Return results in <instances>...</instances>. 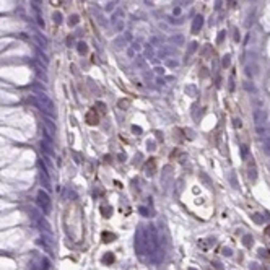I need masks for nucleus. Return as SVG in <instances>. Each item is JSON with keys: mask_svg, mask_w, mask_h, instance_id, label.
I'll return each mask as SVG.
<instances>
[{"mask_svg": "<svg viewBox=\"0 0 270 270\" xmlns=\"http://www.w3.org/2000/svg\"><path fill=\"white\" fill-rule=\"evenodd\" d=\"M234 41H236V42L239 41V33H238V31H236V34H234Z\"/></svg>", "mask_w": 270, "mask_h": 270, "instance_id": "nucleus-29", "label": "nucleus"}, {"mask_svg": "<svg viewBox=\"0 0 270 270\" xmlns=\"http://www.w3.org/2000/svg\"><path fill=\"white\" fill-rule=\"evenodd\" d=\"M225 34H226V31H220V34H218V37H216V42H223V39H225Z\"/></svg>", "mask_w": 270, "mask_h": 270, "instance_id": "nucleus-15", "label": "nucleus"}, {"mask_svg": "<svg viewBox=\"0 0 270 270\" xmlns=\"http://www.w3.org/2000/svg\"><path fill=\"white\" fill-rule=\"evenodd\" d=\"M249 177L252 179V181H255V177H257V171H255V166H254V163H252V166L249 168Z\"/></svg>", "mask_w": 270, "mask_h": 270, "instance_id": "nucleus-10", "label": "nucleus"}, {"mask_svg": "<svg viewBox=\"0 0 270 270\" xmlns=\"http://www.w3.org/2000/svg\"><path fill=\"white\" fill-rule=\"evenodd\" d=\"M187 3H192V0H182V5H187Z\"/></svg>", "mask_w": 270, "mask_h": 270, "instance_id": "nucleus-32", "label": "nucleus"}, {"mask_svg": "<svg viewBox=\"0 0 270 270\" xmlns=\"http://www.w3.org/2000/svg\"><path fill=\"white\" fill-rule=\"evenodd\" d=\"M114 5H116L114 2H111L109 5H106V12H111V10H114Z\"/></svg>", "mask_w": 270, "mask_h": 270, "instance_id": "nucleus-21", "label": "nucleus"}, {"mask_svg": "<svg viewBox=\"0 0 270 270\" xmlns=\"http://www.w3.org/2000/svg\"><path fill=\"white\" fill-rule=\"evenodd\" d=\"M244 88L247 89L249 93H254V91H255V86H254V83H251V82H246V83H244Z\"/></svg>", "mask_w": 270, "mask_h": 270, "instance_id": "nucleus-11", "label": "nucleus"}, {"mask_svg": "<svg viewBox=\"0 0 270 270\" xmlns=\"http://www.w3.org/2000/svg\"><path fill=\"white\" fill-rule=\"evenodd\" d=\"M52 16H54V21L57 23V25H60V23H62V15H60L59 12H55V13H54V15H52Z\"/></svg>", "mask_w": 270, "mask_h": 270, "instance_id": "nucleus-14", "label": "nucleus"}, {"mask_svg": "<svg viewBox=\"0 0 270 270\" xmlns=\"http://www.w3.org/2000/svg\"><path fill=\"white\" fill-rule=\"evenodd\" d=\"M85 119H86V124H89V125H94V124H98V122H99V117H98V114H96V111H94V109L88 111Z\"/></svg>", "mask_w": 270, "mask_h": 270, "instance_id": "nucleus-4", "label": "nucleus"}, {"mask_svg": "<svg viewBox=\"0 0 270 270\" xmlns=\"http://www.w3.org/2000/svg\"><path fill=\"white\" fill-rule=\"evenodd\" d=\"M86 51H88V46L85 44V42H78V52L80 54H85Z\"/></svg>", "mask_w": 270, "mask_h": 270, "instance_id": "nucleus-12", "label": "nucleus"}, {"mask_svg": "<svg viewBox=\"0 0 270 270\" xmlns=\"http://www.w3.org/2000/svg\"><path fill=\"white\" fill-rule=\"evenodd\" d=\"M68 23H70V25H72V26H73V25H77V23H78V16H77V15H75V16H72V20H70Z\"/></svg>", "mask_w": 270, "mask_h": 270, "instance_id": "nucleus-20", "label": "nucleus"}, {"mask_svg": "<svg viewBox=\"0 0 270 270\" xmlns=\"http://www.w3.org/2000/svg\"><path fill=\"white\" fill-rule=\"evenodd\" d=\"M230 64H231V55L230 54H226V55H223V60H221V65L226 68V67H230Z\"/></svg>", "mask_w": 270, "mask_h": 270, "instance_id": "nucleus-9", "label": "nucleus"}, {"mask_svg": "<svg viewBox=\"0 0 270 270\" xmlns=\"http://www.w3.org/2000/svg\"><path fill=\"white\" fill-rule=\"evenodd\" d=\"M37 203H39V207L44 210V213H49V210H51V198L44 191H39V194H37Z\"/></svg>", "mask_w": 270, "mask_h": 270, "instance_id": "nucleus-1", "label": "nucleus"}, {"mask_svg": "<svg viewBox=\"0 0 270 270\" xmlns=\"http://www.w3.org/2000/svg\"><path fill=\"white\" fill-rule=\"evenodd\" d=\"M37 99H39V103H41V106L46 109V112H49V114H54V103L49 99V96H46V94H39L37 96Z\"/></svg>", "mask_w": 270, "mask_h": 270, "instance_id": "nucleus-2", "label": "nucleus"}, {"mask_svg": "<svg viewBox=\"0 0 270 270\" xmlns=\"http://www.w3.org/2000/svg\"><path fill=\"white\" fill-rule=\"evenodd\" d=\"M181 13V8H174V15H179Z\"/></svg>", "mask_w": 270, "mask_h": 270, "instance_id": "nucleus-30", "label": "nucleus"}, {"mask_svg": "<svg viewBox=\"0 0 270 270\" xmlns=\"http://www.w3.org/2000/svg\"><path fill=\"white\" fill-rule=\"evenodd\" d=\"M223 5V0H215V10H220Z\"/></svg>", "mask_w": 270, "mask_h": 270, "instance_id": "nucleus-17", "label": "nucleus"}, {"mask_svg": "<svg viewBox=\"0 0 270 270\" xmlns=\"http://www.w3.org/2000/svg\"><path fill=\"white\" fill-rule=\"evenodd\" d=\"M176 65H177L176 60H168V67H176Z\"/></svg>", "mask_w": 270, "mask_h": 270, "instance_id": "nucleus-23", "label": "nucleus"}, {"mask_svg": "<svg viewBox=\"0 0 270 270\" xmlns=\"http://www.w3.org/2000/svg\"><path fill=\"white\" fill-rule=\"evenodd\" d=\"M233 122H234V127H236V129H241V125H243V122H241V119H234Z\"/></svg>", "mask_w": 270, "mask_h": 270, "instance_id": "nucleus-19", "label": "nucleus"}, {"mask_svg": "<svg viewBox=\"0 0 270 270\" xmlns=\"http://www.w3.org/2000/svg\"><path fill=\"white\" fill-rule=\"evenodd\" d=\"M230 89H231V91L234 89V80H233V77L230 78Z\"/></svg>", "mask_w": 270, "mask_h": 270, "instance_id": "nucleus-25", "label": "nucleus"}, {"mask_svg": "<svg viewBox=\"0 0 270 270\" xmlns=\"http://www.w3.org/2000/svg\"><path fill=\"white\" fill-rule=\"evenodd\" d=\"M145 169H146V174H148V176H153V174H155V169H156L155 160H148V163H146Z\"/></svg>", "mask_w": 270, "mask_h": 270, "instance_id": "nucleus-6", "label": "nucleus"}, {"mask_svg": "<svg viewBox=\"0 0 270 270\" xmlns=\"http://www.w3.org/2000/svg\"><path fill=\"white\" fill-rule=\"evenodd\" d=\"M104 238H106L104 241L107 243V241H112V239H114V236H112V234H107V233H104Z\"/></svg>", "mask_w": 270, "mask_h": 270, "instance_id": "nucleus-22", "label": "nucleus"}, {"mask_svg": "<svg viewBox=\"0 0 270 270\" xmlns=\"http://www.w3.org/2000/svg\"><path fill=\"white\" fill-rule=\"evenodd\" d=\"M117 30H124V23H119V25H117Z\"/></svg>", "mask_w": 270, "mask_h": 270, "instance_id": "nucleus-31", "label": "nucleus"}, {"mask_svg": "<svg viewBox=\"0 0 270 270\" xmlns=\"http://www.w3.org/2000/svg\"><path fill=\"white\" fill-rule=\"evenodd\" d=\"M155 70H156V73H160V75H163V73H164V68H163V67H156Z\"/></svg>", "mask_w": 270, "mask_h": 270, "instance_id": "nucleus-26", "label": "nucleus"}, {"mask_svg": "<svg viewBox=\"0 0 270 270\" xmlns=\"http://www.w3.org/2000/svg\"><path fill=\"white\" fill-rule=\"evenodd\" d=\"M254 122H255V125L257 127H262L265 125V122H267V112L262 111V109H257V111H254Z\"/></svg>", "mask_w": 270, "mask_h": 270, "instance_id": "nucleus-3", "label": "nucleus"}, {"mask_svg": "<svg viewBox=\"0 0 270 270\" xmlns=\"http://www.w3.org/2000/svg\"><path fill=\"white\" fill-rule=\"evenodd\" d=\"M255 73H257V65H247V67H246V75H247V77H252Z\"/></svg>", "mask_w": 270, "mask_h": 270, "instance_id": "nucleus-7", "label": "nucleus"}, {"mask_svg": "<svg viewBox=\"0 0 270 270\" xmlns=\"http://www.w3.org/2000/svg\"><path fill=\"white\" fill-rule=\"evenodd\" d=\"M107 260H109V262H112V260H114V257H112V255H106V257H104V262H107Z\"/></svg>", "mask_w": 270, "mask_h": 270, "instance_id": "nucleus-27", "label": "nucleus"}, {"mask_svg": "<svg viewBox=\"0 0 270 270\" xmlns=\"http://www.w3.org/2000/svg\"><path fill=\"white\" fill-rule=\"evenodd\" d=\"M241 155H243V158L247 155V145H243V146H241Z\"/></svg>", "mask_w": 270, "mask_h": 270, "instance_id": "nucleus-18", "label": "nucleus"}, {"mask_svg": "<svg viewBox=\"0 0 270 270\" xmlns=\"http://www.w3.org/2000/svg\"><path fill=\"white\" fill-rule=\"evenodd\" d=\"M171 42H174V44H177V46H181V44H184V36H181V34L173 36V37H171Z\"/></svg>", "mask_w": 270, "mask_h": 270, "instance_id": "nucleus-8", "label": "nucleus"}, {"mask_svg": "<svg viewBox=\"0 0 270 270\" xmlns=\"http://www.w3.org/2000/svg\"><path fill=\"white\" fill-rule=\"evenodd\" d=\"M129 106V101H119V107H127Z\"/></svg>", "mask_w": 270, "mask_h": 270, "instance_id": "nucleus-24", "label": "nucleus"}, {"mask_svg": "<svg viewBox=\"0 0 270 270\" xmlns=\"http://www.w3.org/2000/svg\"><path fill=\"white\" fill-rule=\"evenodd\" d=\"M264 151L265 153H270V137L265 139V142H264Z\"/></svg>", "mask_w": 270, "mask_h": 270, "instance_id": "nucleus-13", "label": "nucleus"}, {"mask_svg": "<svg viewBox=\"0 0 270 270\" xmlns=\"http://www.w3.org/2000/svg\"><path fill=\"white\" fill-rule=\"evenodd\" d=\"M202 26H203V16L197 15L195 18H194V21H192V33H198Z\"/></svg>", "mask_w": 270, "mask_h": 270, "instance_id": "nucleus-5", "label": "nucleus"}, {"mask_svg": "<svg viewBox=\"0 0 270 270\" xmlns=\"http://www.w3.org/2000/svg\"><path fill=\"white\" fill-rule=\"evenodd\" d=\"M195 49H197V42H192L191 47H189V55H191L192 52H195Z\"/></svg>", "mask_w": 270, "mask_h": 270, "instance_id": "nucleus-16", "label": "nucleus"}, {"mask_svg": "<svg viewBox=\"0 0 270 270\" xmlns=\"http://www.w3.org/2000/svg\"><path fill=\"white\" fill-rule=\"evenodd\" d=\"M132 130H134V132H137V134H140V132H142V129H140V127H132Z\"/></svg>", "mask_w": 270, "mask_h": 270, "instance_id": "nucleus-28", "label": "nucleus"}, {"mask_svg": "<svg viewBox=\"0 0 270 270\" xmlns=\"http://www.w3.org/2000/svg\"><path fill=\"white\" fill-rule=\"evenodd\" d=\"M265 234H268V236H270V228H267V230H265Z\"/></svg>", "mask_w": 270, "mask_h": 270, "instance_id": "nucleus-33", "label": "nucleus"}]
</instances>
